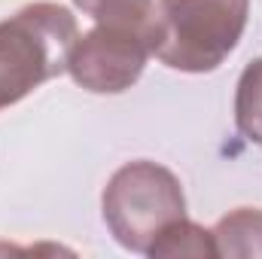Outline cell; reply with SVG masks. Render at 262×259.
Masks as SVG:
<instances>
[{
    "instance_id": "6da1fadb",
    "label": "cell",
    "mask_w": 262,
    "mask_h": 259,
    "mask_svg": "<svg viewBox=\"0 0 262 259\" xmlns=\"http://www.w3.org/2000/svg\"><path fill=\"white\" fill-rule=\"evenodd\" d=\"M79 37L76 18L58 3H28L0 21V110L18 104L43 82L67 73Z\"/></svg>"
},
{
    "instance_id": "7a4b0ae2",
    "label": "cell",
    "mask_w": 262,
    "mask_h": 259,
    "mask_svg": "<svg viewBox=\"0 0 262 259\" xmlns=\"http://www.w3.org/2000/svg\"><path fill=\"white\" fill-rule=\"evenodd\" d=\"M250 0H168L152 55L171 70L210 73L244 37Z\"/></svg>"
},
{
    "instance_id": "3957f363",
    "label": "cell",
    "mask_w": 262,
    "mask_h": 259,
    "mask_svg": "<svg viewBox=\"0 0 262 259\" xmlns=\"http://www.w3.org/2000/svg\"><path fill=\"white\" fill-rule=\"evenodd\" d=\"M101 213L110 235L131 253H149L165 226L186 217V195L180 180L149 162L137 159L122 165L104 186Z\"/></svg>"
},
{
    "instance_id": "277c9868",
    "label": "cell",
    "mask_w": 262,
    "mask_h": 259,
    "mask_svg": "<svg viewBox=\"0 0 262 259\" xmlns=\"http://www.w3.org/2000/svg\"><path fill=\"white\" fill-rule=\"evenodd\" d=\"M149 55L152 49L143 34L113 25H95L92 31L76 37L67 55V73L85 92L119 95L140 79Z\"/></svg>"
},
{
    "instance_id": "5b68a950",
    "label": "cell",
    "mask_w": 262,
    "mask_h": 259,
    "mask_svg": "<svg viewBox=\"0 0 262 259\" xmlns=\"http://www.w3.org/2000/svg\"><path fill=\"white\" fill-rule=\"evenodd\" d=\"M165 3L168 0H73L79 12L95 18V25H113L143 34L149 49L156 46Z\"/></svg>"
},
{
    "instance_id": "8992f818",
    "label": "cell",
    "mask_w": 262,
    "mask_h": 259,
    "mask_svg": "<svg viewBox=\"0 0 262 259\" xmlns=\"http://www.w3.org/2000/svg\"><path fill=\"white\" fill-rule=\"evenodd\" d=\"M216 256L229 259H262V210L259 207H238L226 213L213 229Z\"/></svg>"
},
{
    "instance_id": "52a82bcc",
    "label": "cell",
    "mask_w": 262,
    "mask_h": 259,
    "mask_svg": "<svg viewBox=\"0 0 262 259\" xmlns=\"http://www.w3.org/2000/svg\"><path fill=\"white\" fill-rule=\"evenodd\" d=\"M146 256L156 259H204V256H216V247H213V235L210 229H201L198 223L180 217L174 220L171 226L162 229V235L152 241L149 253Z\"/></svg>"
},
{
    "instance_id": "ba28073f",
    "label": "cell",
    "mask_w": 262,
    "mask_h": 259,
    "mask_svg": "<svg viewBox=\"0 0 262 259\" xmlns=\"http://www.w3.org/2000/svg\"><path fill=\"white\" fill-rule=\"evenodd\" d=\"M235 125L238 131L262 146V58L250 61L238 76L235 89Z\"/></svg>"
}]
</instances>
